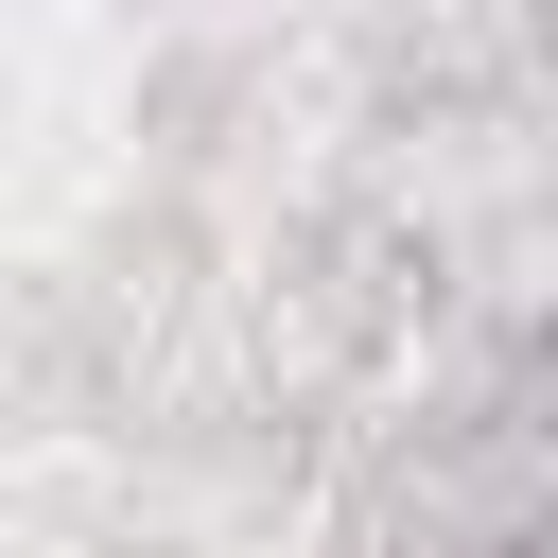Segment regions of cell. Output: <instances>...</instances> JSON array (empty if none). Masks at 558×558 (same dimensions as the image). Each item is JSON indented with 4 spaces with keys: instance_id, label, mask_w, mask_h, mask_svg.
Returning <instances> with one entry per match:
<instances>
[{
    "instance_id": "cell-1",
    "label": "cell",
    "mask_w": 558,
    "mask_h": 558,
    "mask_svg": "<svg viewBox=\"0 0 558 558\" xmlns=\"http://www.w3.org/2000/svg\"><path fill=\"white\" fill-rule=\"evenodd\" d=\"M418 558H541V436L471 418L453 471H418Z\"/></svg>"
}]
</instances>
